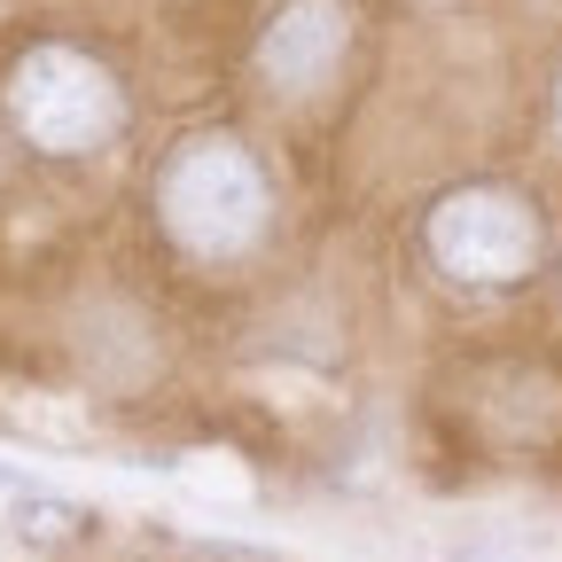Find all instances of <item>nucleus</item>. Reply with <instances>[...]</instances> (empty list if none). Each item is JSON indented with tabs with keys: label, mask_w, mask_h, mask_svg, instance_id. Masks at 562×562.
Masks as SVG:
<instances>
[{
	"label": "nucleus",
	"mask_w": 562,
	"mask_h": 562,
	"mask_svg": "<svg viewBox=\"0 0 562 562\" xmlns=\"http://www.w3.org/2000/svg\"><path fill=\"white\" fill-rule=\"evenodd\" d=\"M149 203H157L165 243L180 258H195V266H235L273 227V180H266L258 149L235 140V133H188V140H172L165 165H157Z\"/></svg>",
	"instance_id": "1"
},
{
	"label": "nucleus",
	"mask_w": 562,
	"mask_h": 562,
	"mask_svg": "<svg viewBox=\"0 0 562 562\" xmlns=\"http://www.w3.org/2000/svg\"><path fill=\"white\" fill-rule=\"evenodd\" d=\"M0 110H9L16 140L40 157H94L125 133V79L70 47V40H40L9 63V79H0Z\"/></svg>",
	"instance_id": "2"
},
{
	"label": "nucleus",
	"mask_w": 562,
	"mask_h": 562,
	"mask_svg": "<svg viewBox=\"0 0 562 562\" xmlns=\"http://www.w3.org/2000/svg\"><path fill=\"white\" fill-rule=\"evenodd\" d=\"M422 250L461 290H516L547 258V220L531 211V195L501 180H469L422 211Z\"/></svg>",
	"instance_id": "3"
},
{
	"label": "nucleus",
	"mask_w": 562,
	"mask_h": 562,
	"mask_svg": "<svg viewBox=\"0 0 562 562\" xmlns=\"http://www.w3.org/2000/svg\"><path fill=\"white\" fill-rule=\"evenodd\" d=\"M344 63H351V9L344 0H281L258 32V47H250L258 87L273 102H297V110L336 94Z\"/></svg>",
	"instance_id": "4"
},
{
	"label": "nucleus",
	"mask_w": 562,
	"mask_h": 562,
	"mask_svg": "<svg viewBox=\"0 0 562 562\" xmlns=\"http://www.w3.org/2000/svg\"><path fill=\"white\" fill-rule=\"evenodd\" d=\"M554 133H562V70H554Z\"/></svg>",
	"instance_id": "5"
}]
</instances>
